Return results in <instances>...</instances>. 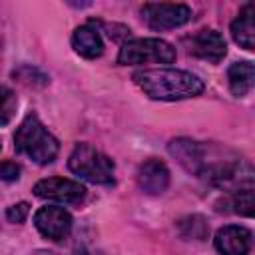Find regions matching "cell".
<instances>
[{
    "instance_id": "obj_1",
    "label": "cell",
    "mask_w": 255,
    "mask_h": 255,
    "mask_svg": "<svg viewBox=\"0 0 255 255\" xmlns=\"http://www.w3.org/2000/svg\"><path fill=\"white\" fill-rule=\"evenodd\" d=\"M133 82L153 100H187L203 92V82L185 70L175 68H153L139 70L133 74Z\"/></svg>"
},
{
    "instance_id": "obj_2",
    "label": "cell",
    "mask_w": 255,
    "mask_h": 255,
    "mask_svg": "<svg viewBox=\"0 0 255 255\" xmlns=\"http://www.w3.org/2000/svg\"><path fill=\"white\" fill-rule=\"evenodd\" d=\"M14 147L40 165L52 163L60 149L58 139L44 128L36 114H28L18 126L14 133Z\"/></svg>"
},
{
    "instance_id": "obj_3",
    "label": "cell",
    "mask_w": 255,
    "mask_h": 255,
    "mask_svg": "<svg viewBox=\"0 0 255 255\" xmlns=\"http://www.w3.org/2000/svg\"><path fill=\"white\" fill-rule=\"evenodd\" d=\"M68 167L72 173L80 175L90 183H100V185L114 183V169H116L114 161L100 149L92 147L90 143H78L74 147L68 159Z\"/></svg>"
},
{
    "instance_id": "obj_4",
    "label": "cell",
    "mask_w": 255,
    "mask_h": 255,
    "mask_svg": "<svg viewBox=\"0 0 255 255\" xmlns=\"http://www.w3.org/2000/svg\"><path fill=\"white\" fill-rule=\"evenodd\" d=\"M175 60V48L159 38H135L128 40L118 54V64L135 66V64H171Z\"/></svg>"
},
{
    "instance_id": "obj_5",
    "label": "cell",
    "mask_w": 255,
    "mask_h": 255,
    "mask_svg": "<svg viewBox=\"0 0 255 255\" xmlns=\"http://www.w3.org/2000/svg\"><path fill=\"white\" fill-rule=\"evenodd\" d=\"M141 16L153 30H171L191 20V8L187 4L147 2L141 8Z\"/></svg>"
},
{
    "instance_id": "obj_6",
    "label": "cell",
    "mask_w": 255,
    "mask_h": 255,
    "mask_svg": "<svg viewBox=\"0 0 255 255\" xmlns=\"http://www.w3.org/2000/svg\"><path fill=\"white\" fill-rule=\"evenodd\" d=\"M34 225L46 239L62 241L72 231V215L64 207H56V205L40 207L34 215Z\"/></svg>"
},
{
    "instance_id": "obj_7",
    "label": "cell",
    "mask_w": 255,
    "mask_h": 255,
    "mask_svg": "<svg viewBox=\"0 0 255 255\" xmlns=\"http://www.w3.org/2000/svg\"><path fill=\"white\" fill-rule=\"evenodd\" d=\"M34 193L42 199H54L60 203H78L86 189L82 183L64 177H48L34 185Z\"/></svg>"
},
{
    "instance_id": "obj_8",
    "label": "cell",
    "mask_w": 255,
    "mask_h": 255,
    "mask_svg": "<svg viewBox=\"0 0 255 255\" xmlns=\"http://www.w3.org/2000/svg\"><path fill=\"white\" fill-rule=\"evenodd\" d=\"M253 235L243 225H225L215 233V249L221 255H247Z\"/></svg>"
},
{
    "instance_id": "obj_9",
    "label": "cell",
    "mask_w": 255,
    "mask_h": 255,
    "mask_svg": "<svg viewBox=\"0 0 255 255\" xmlns=\"http://www.w3.org/2000/svg\"><path fill=\"white\" fill-rule=\"evenodd\" d=\"M189 52L201 60H207L211 64H217L223 60L227 46L219 32L215 30H199L189 38Z\"/></svg>"
},
{
    "instance_id": "obj_10",
    "label": "cell",
    "mask_w": 255,
    "mask_h": 255,
    "mask_svg": "<svg viewBox=\"0 0 255 255\" xmlns=\"http://www.w3.org/2000/svg\"><path fill=\"white\" fill-rule=\"evenodd\" d=\"M137 185L147 195H159L169 185V171L163 161L159 159H147L137 169Z\"/></svg>"
},
{
    "instance_id": "obj_11",
    "label": "cell",
    "mask_w": 255,
    "mask_h": 255,
    "mask_svg": "<svg viewBox=\"0 0 255 255\" xmlns=\"http://www.w3.org/2000/svg\"><path fill=\"white\" fill-rule=\"evenodd\" d=\"M169 153L187 169L193 173H203L205 171V149L191 139L179 137L169 143Z\"/></svg>"
},
{
    "instance_id": "obj_12",
    "label": "cell",
    "mask_w": 255,
    "mask_h": 255,
    "mask_svg": "<svg viewBox=\"0 0 255 255\" xmlns=\"http://www.w3.org/2000/svg\"><path fill=\"white\" fill-rule=\"evenodd\" d=\"M231 36L241 48L245 50L255 48V6L253 4H245L239 16L231 22Z\"/></svg>"
},
{
    "instance_id": "obj_13",
    "label": "cell",
    "mask_w": 255,
    "mask_h": 255,
    "mask_svg": "<svg viewBox=\"0 0 255 255\" xmlns=\"http://www.w3.org/2000/svg\"><path fill=\"white\" fill-rule=\"evenodd\" d=\"M72 46L74 50L84 56V58H98L102 56L104 52V42H102V36L96 28H92L90 24L86 26H78L72 34Z\"/></svg>"
},
{
    "instance_id": "obj_14",
    "label": "cell",
    "mask_w": 255,
    "mask_h": 255,
    "mask_svg": "<svg viewBox=\"0 0 255 255\" xmlns=\"http://www.w3.org/2000/svg\"><path fill=\"white\" fill-rule=\"evenodd\" d=\"M253 78H255V68L251 62H235L227 70V80L231 94L241 98L253 88Z\"/></svg>"
},
{
    "instance_id": "obj_15",
    "label": "cell",
    "mask_w": 255,
    "mask_h": 255,
    "mask_svg": "<svg viewBox=\"0 0 255 255\" xmlns=\"http://www.w3.org/2000/svg\"><path fill=\"white\" fill-rule=\"evenodd\" d=\"M229 205L233 207V209H231L233 213L251 217V215H253V189H251V185L235 189L233 195L229 197Z\"/></svg>"
},
{
    "instance_id": "obj_16",
    "label": "cell",
    "mask_w": 255,
    "mask_h": 255,
    "mask_svg": "<svg viewBox=\"0 0 255 255\" xmlns=\"http://www.w3.org/2000/svg\"><path fill=\"white\" fill-rule=\"evenodd\" d=\"M16 96L10 88L0 86V126L8 124L16 112Z\"/></svg>"
},
{
    "instance_id": "obj_17",
    "label": "cell",
    "mask_w": 255,
    "mask_h": 255,
    "mask_svg": "<svg viewBox=\"0 0 255 255\" xmlns=\"http://www.w3.org/2000/svg\"><path fill=\"white\" fill-rule=\"evenodd\" d=\"M28 211H30V207H28V203H16V205H12V207H8V211H6V219L8 221H12V223H22L26 217H28Z\"/></svg>"
},
{
    "instance_id": "obj_18",
    "label": "cell",
    "mask_w": 255,
    "mask_h": 255,
    "mask_svg": "<svg viewBox=\"0 0 255 255\" xmlns=\"http://www.w3.org/2000/svg\"><path fill=\"white\" fill-rule=\"evenodd\" d=\"M20 177V165L14 161H0V181H16Z\"/></svg>"
},
{
    "instance_id": "obj_19",
    "label": "cell",
    "mask_w": 255,
    "mask_h": 255,
    "mask_svg": "<svg viewBox=\"0 0 255 255\" xmlns=\"http://www.w3.org/2000/svg\"><path fill=\"white\" fill-rule=\"evenodd\" d=\"M0 147H2V145H0Z\"/></svg>"
}]
</instances>
